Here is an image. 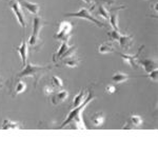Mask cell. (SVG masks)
I'll return each instance as SVG.
<instances>
[{"label": "cell", "instance_id": "obj_6", "mask_svg": "<svg viewBox=\"0 0 158 158\" xmlns=\"http://www.w3.org/2000/svg\"><path fill=\"white\" fill-rule=\"evenodd\" d=\"M71 31H72V24L68 21H62L59 24V30H58L57 34L55 35V38L68 42L69 38L71 36Z\"/></svg>", "mask_w": 158, "mask_h": 158}, {"label": "cell", "instance_id": "obj_16", "mask_svg": "<svg viewBox=\"0 0 158 158\" xmlns=\"http://www.w3.org/2000/svg\"><path fill=\"white\" fill-rule=\"evenodd\" d=\"M62 62H63V64L68 65V67H70V68H75V67H77V65H78L79 59L77 57H75L74 54H72L70 56H67L65 58H63Z\"/></svg>", "mask_w": 158, "mask_h": 158}, {"label": "cell", "instance_id": "obj_26", "mask_svg": "<svg viewBox=\"0 0 158 158\" xmlns=\"http://www.w3.org/2000/svg\"><path fill=\"white\" fill-rule=\"evenodd\" d=\"M86 3H99V4H102V2H106V3H111L109 0H83Z\"/></svg>", "mask_w": 158, "mask_h": 158}, {"label": "cell", "instance_id": "obj_2", "mask_svg": "<svg viewBox=\"0 0 158 158\" xmlns=\"http://www.w3.org/2000/svg\"><path fill=\"white\" fill-rule=\"evenodd\" d=\"M51 69V67H44V65H35L32 63L27 62V64L25 65L23 71L21 73H19L17 75L18 78L21 77H33L35 79V85L38 83L39 79L44 75Z\"/></svg>", "mask_w": 158, "mask_h": 158}, {"label": "cell", "instance_id": "obj_19", "mask_svg": "<svg viewBox=\"0 0 158 158\" xmlns=\"http://www.w3.org/2000/svg\"><path fill=\"white\" fill-rule=\"evenodd\" d=\"M142 123V119L140 116H137V115H132L131 117H130V121L128 122V123L126 124L124 127L127 126H132L131 128H136V127H139L140 124Z\"/></svg>", "mask_w": 158, "mask_h": 158}, {"label": "cell", "instance_id": "obj_18", "mask_svg": "<svg viewBox=\"0 0 158 158\" xmlns=\"http://www.w3.org/2000/svg\"><path fill=\"white\" fill-rule=\"evenodd\" d=\"M86 95H88V93H86V92L81 91L77 96H75L74 101H73V108H77V106H79L80 104H82L83 102H85V100L86 98Z\"/></svg>", "mask_w": 158, "mask_h": 158}, {"label": "cell", "instance_id": "obj_1", "mask_svg": "<svg viewBox=\"0 0 158 158\" xmlns=\"http://www.w3.org/2000/svg\"><path fill=\"white\" fill-rule=\"evenodd\" d=\"M93 99H94L93 94L88 93V97L85 98V102L82 104H80L79 106H77V108H74V110H72V111L69 113L67 119L61 124V128H64L67 124L72 123L73 126H75V128H77V129H85V122H83L81 113H82L83 110L86 108V106H88Z\"/></svg>", "mask_w": 158, "mask_h": 158}, {"label": "cell", "instance_id": "obj_21", "mask_svg": "<svg viewBox=\"0 0 158 158\" xmlns=\"http://www.w3.org/2000/svg\"><path fill=\"white\" fill-rule=\"evenodd\" d=\"M128 79H129V75L123 74V73H116L115 75L112 77V80L115 83H122L126 80H128Z\"/></svg>", "mask_w": 158, "mask_h": 158}, {"label": "cell", "instance_id": "obj_4", "mask_svg": "<svg viewBox=\"0 0 158 158\" xmlns=\"http://www.w3.org/2000/svg\"><path fill=\"white\" fill-rule=\"evenodd\" d=\"M65 16L67 17H77V18L86 19V20L93 22V23H95L96 25H98V27H102L104 25V23H102L101 21H99V20L96 19L95 17H94L93 15L90 13V11H89L88 9H85V7H81V9L76 13H69V14H65Z\"/></svg>", "mask_w": 158, "mask_h": 158}, {"label": "cell", "instance_id": "obj_5", "mask_svg": "<svg viewBox=\"0 0 158 158\" xmlns=\"http://www.w3.org/2000/svg\"><path fill=\"white\" fill-rule=\"evenodd\" d=\"M9 4H10V6H11L12 11L14 12L15 16H16L17 20H18L20 25H21V27L22 29H25V27H27V21H25L24 14H23V12H22L21 6H20L18 0H11Z\"/></svg>", "mask_w": 158, "mask_h": 158}, {"label": "cell", "instance_id": "obj_27", "mask_svg": "<svg viewBox=\"0 0 158 158\" xmlns=\"http://www.w3.org/2000/svg\"><path fill=\"white\" fill-rule=\"evenodd\" d=\"M149 77L154 81H157V70H154L149 73Z\"/></svg>", "mask_w": 158, "mask_h": 158}, {"label": "cell", "instance_id": "obj_12", "mask_svg": "<svg viewBox=\"0 0 158 158\" xmlns=\"http://www.w3.org/2000/svg\"><path fill=\"white\" fill-rule=\"evenodd\" d=\"M119 44H120V47L122 49L124 50H129L130 48H131L132 45V41H133V36H131V35H120L119 36Z\"/></svg>", "mask_w": 158, "mask_h": 158}, {"label": "cell", "instance_id": "obj_22", "mask_svg": "<svg viewBox=\"0 0 158 158\" xmlns=\"http://www.w3.org/2000/svg\"><path fill=\"white\" fill-rule=\"evenodd\" d=\"M103 114L102 113H96L95 115L93 116V118H92V121H93V123L95 124V126H101V124L103 123Z\"/></svg>", "mask_w": 158, "mask_h": 158}, {"label": "cell", "instance_id": "obj_24", "mask_svg": "<svg viewBox=\"0 0 158 158\" xmlns=\"http://www.w3.org/2000/svg\"><path fill=\"white\" fill-rule=\"evenodd\" d=\"M98 14L101 15V17H103L104 19H109V13H108V11H106V7H104V6H102V4H99Z\"/></svg>", "mask_w": 158, "mask_h": 158}, {"label": "cell", "instance_id": "obj_23", "mask_svg": "<svg viewBox=\"0 0 158 158\" xmlns=\"http://www.w3.org/2000/svg\"><path fill=\"white\" fill-rule=\"evenodd\" d=\"M52 86L53 88H56V89H61L63 86L62 85V80L57 77V76H53L52 77Z\"/></svg>", "mask_w": 158, "mask_h": 158}, {"label": "cell", "instance_id": "obj_3", "mask_svg": "<svg viewBox=\"0 0 158 158\" xmlns=\"http://www.w3.org/2000/svg\"><path fill=\"white\" fill-rule=\"evenodd\" d=\"M45 24L44 20L40 17H35L34 18V21H33V33L30 37V40H29V44L31 45L32 48H34L35 50H39L40 47L42 44V40L40 38V30L42 29V27Z\"/></svg>", "mask_w": 158, "mask_h": 158}, {"label": "cell", "instance_id": "obj_11", "mask_svg": "<svg viewBox=\"0 0 158 158\" xmlns=\"http://www.w3.org/2000/svg\"><path fill=\"white\" fill-rule=\"evenodd\" d=\"M25 89H27V85L22 80H17L16 82H14L12 85L11 88V92H12V95L13 96H17L19 94H21Z\"/></svg>", "mask_w": 158, "mask_h": 158}, {"label": "cell", "instance_id": "obj_9", "mask_svg": "<svg viewBox=\"0 0 158 158\" xmlns=\"http://www.w3.org/2000/svg\"><path fill=\"white\" fill-rule=\"evenodd\" d=\"M121 9H124L123 6L121 7H114L110 11V15H109V19L110 22H111L112 27L115 31H119L118 30V12L120 11Z\"/></svg>", "mask_w": 158, "mask_h": 158}, {"label": "cell", "instance_id": "obj_20", "mask_svg": "<svg viewBox=\"0 0 158 158\" xmlns=\"http://www.w3.org/2000/svg\"><path fill=\"white\" fill-rule=\"evenodd\" d=\"M113 51H114V47L112 42H103L99 47V53H101V54H106V53L113 52Z\"/></svg>", "mask_w": 158, "mask_h": 158}, {"label": "cell", "instance_id": "obj_17", "mask_svg": "<svg viewBox=\"0 0 158 158\" xmlns=\"http://www.w3.org/2000/svg\"><path fill=\"white\" fill-rule=\"evenodd\" d=\"M2 130H17L20 129V124L18 122H14L10 119H4L3 122H2V126H1Z\"/></svg>", "mask_w": 158, "mask_h": 158}, {"label": "cell", "instance_id": "obj_14", "mask_svg": "<svg viewBox=\"0 0 158 158\" xmlns=\"http://www.w3.org/2000/svg\"><path fill=\"white\" fill-rule=\"evenodd\" d=\"M70 48L71 47H69V44H68L67 42L62 41V43H61L60 49L58 50V52L54 55V57H53V60H54L55 62H56V61H58L59 59H62L63 56L67 54V52H68L69 50H70Z\"/></svg>", "mask_w": 158, "mask_h": 158}, {"label": "cell", "instance_id": "obj_10", "mask_svg": "<svg viewBox=\"0 0 158 158\" xmlns=\"http://www.w3.org/2000/svg\"><path fill=\"white\" fill-rule=\"evenodd\" d=\"M138 62L140 64L143 65L144 70L147 71L148 73L152 72L154 70H157V61L153 60V59H138Z\"/></svg>", "mask_w": 158, "mask_h": 158}, {"label": "cell", "instance_id": "obj_25", "mask_svg": "<svg viewBox=\"0 0 158 158\" xmlns=\"http://www.w3.org/2000/svg\"><path fill=\"white\" fill-rule=\"evenodd\" d=\"M109 36L111 37L112 40H117V41H118L119 36H120V33H119V31L113 30L112 32H109Z\"/></svg>", "mask_w": 158, "mask_h": 158}, {"label": "cell", "instance_id": "obj_29", "mask_svg": "<svg viewBox=\"0 0 158 158\" xmlns=\"http://www.w3.org/2000/svg\"><path fill=\"white\" fill-rule=\"evenodd\" d=\"M44 91H45V94H53V89H51V88H49V86H47V88L44 89Z\"/></svg>", "mask_w": 158, "mask_h": 158}, {"label": "cell", "instance_id": "obj_15", "mask_svg": "<svg viewBox=\"0 0 158 158\" xmlns=\"http://www.w3.org/2000/svg\"><path fill=\"white\" fill-rule=\"evenodd\" d=\"M18 53L20 54V57H21V61H22V67H25V62L27 61V44L25 43V41H22L20 47L17 49Z\"/></svg>", "mask_w": 158, "mask_h": 158}, {"label": "cell", "instance_id": "obj_7", "mask_svg": "<svg viewBox=\"0 0 158 158\" xmlns=\"http://www.w3.org/2000/svg\"><path fill=\"white\" fill-rule=\"evenodd\" d=\"M69 93L67 91H58V92H53L52 97H51V101L54 106H57L59 103H62L65 99L68 98Z\"/></svg>", "mask_w": 158, "mask_h": 158}, {"label": "cell", "instance_id": "obj_28", "mask_svg": "<svg viewBox=\"0 0 158 158\" xmlns=\"http://www.w3.org/2000/svg\"><path fill=\"white\" fill-rule=\"evenodd\" d=\"M115 90H116V88L114 85H108L106 88V93H109V94H113L114 92H115Z\"/></svg>", "mask_w": 158, "mask_h": 158}, {"label": "cell", "instance_id": "obj_13", "mask_svg": "<svg viewBox=\"0 0 158 158\" xmlns=\"http://www.w3.org/2000/svg\"><path fill=\"white\" fill-rule=\"evenodd\" d=\"M142 50V48L138 51V53H137L136 55H134V56H130V55H126V54H120V56L122 57V59H123L124 61H126L128 64L131 65L132 68H134V69H136L137 68V61H138V55L140 54V51Z\"/></svg>", "mask_w": 158, "mask_h": 158}, {"label": "cell", "instance_id": "obj_8", "mask_svg": "<svg viewBox=\"0 0 158 158\" xmlns=\"http://www.w3.org/2000/svg\"><path fill=\"white\" fill-rule=\"evenodd\" d=\"M18 2L20 3L21 7L27 9L30 13H32V14H34V15H37L40 11L39 4L34 3V2H29L27 0H18Z\"/></svg>", "mask_w": 158, "mask_h": 158}]
</instances>
